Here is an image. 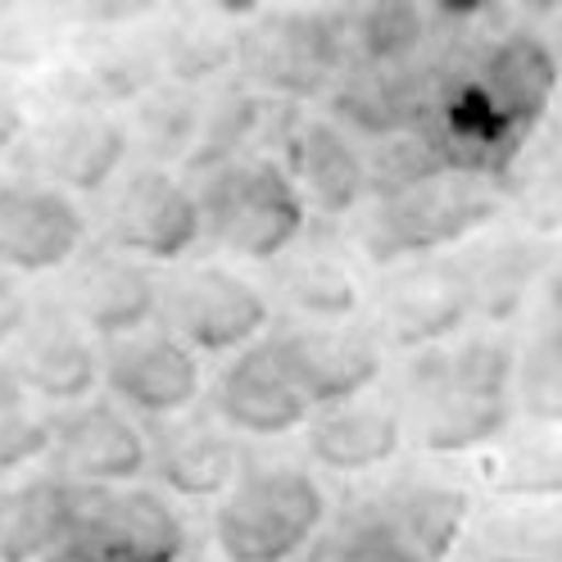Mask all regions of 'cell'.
<instances>
[{
  "label": "cell",
  "instance_id": "cell-1",
  "mask_svg": "<svg viewBox=\"0 0 562 562\" xmlns=\"http://www.w3.org/2000/svg\"><path fill=\"white\" fill-rule=\"evenodd\" d=\"M513 14L459 10L453 46L436 59L431 104L417 132L431 136L449 172L508 187L553 110L562 64L544 32L513 27Z\"/></svg>",
  "mask_w": 562,
  "mask_h": 562
},
{
  "label": "cell",
  "instance_id": "cell-2",
  "mask_svg": "<svg viewBox=\"0 0 562 562\" xmlns=\"http://www.w3.org/2000/svg\"><path fill=\"white\" fill-rule=\"evenodd\" d=\"M331 499L308 463H250L209 513V540L223 562H295L318 549Z\"/></svg>",
  "mask_w": 562,
  "mask_h": 562
},
{
  "label": "cell",
  "instance_id": "cell-3",
  "mask_svg": "<svg viewBox=\"0 0 562 562\" xmlns=\"http://www.w3.org/2000/svg\"><path fill=\"white\" fill-rule=\"evenodd\" d=\"M504 209L508 200L499 187L463 178V172H445V178L404 195L368 200L355 218V250L381 272L417 259H440V250L472 245Z\"/></svg>",
  "mask_w": 562,
  "mask_h": 562
},
{
  "label": "cell",
  "instance_id": "cell-4",
  "mask_svg": "<svg viewBox=\"0 0 562 562\" xmlns=\"http://www.w3.org/2000/svg\"><path fill=\"white\" fill-rule=\"evenodd\" d=\"M200 200L204 240L236 263H277L308 236V204L281 159L250 155L187 178Z\"/></svg>",
  "mask_w": 562,
  "mask_h": 562
},
{
  "label": "cell",
  "instance_id": "cell-5",
  "mask_svg": "<svg viewBox=\"0 0 562 562\" xmlns=\"http://www.w3.org/2000/svg\"><path fill=\"white\" fill-rule=\"evenodd\" d=\"M349 74V32L336 5H277L245 23L240 82L268 100H327Z\"/></svg>",
  "mask_w": 562,
  "mask_h": 562
},
{
  "label": "cell",
  "instance_id": "cell-6",
  "mask_svg": "<svg viewBox=\"0 0 562 562\" xmlns=\"http://www.w3.org/2000/svg\"><path fill=\"white\" fill-rule=\"evenodd\" d=\"M159 327H168L200 359H236L272 336V295L232 263L200 259L164 272Z\"/></svg>",
  "mask_w": 562,
  "mask_h": 562
},
{
  "label": "cell",
  "instance_id": "cell-7",
  "mask_svg": "<svg viewBox=\"0 0 562 562\" xmlns=\"http://www.w3.org/2000/svg\"><path fill=\"white\" fill-rule=\"evenodd\" d=\"M100 245L150 268H178L204 240L195 187L172 168L127 164L123 178L95 200Z\"/></svg>",
  "mask_w": 562,
  "mask_h": 562
},
{
  "label": "cell",
  "instance_id": "cell-8",
  "mask_svg": "<svg viewBox=\"0 0 562 562\" xmlns=\"http://www.w3.org/2000/svg\"><path fill=\"white\" fill-rule=\"evenodd\" d=\"M400 408L408 440L431 453V459H463V453H481L499 445L513 431V400H490L476 395L449 372L445 345L408 355L400 368Z\"/></svg>",
  "mask_w": 562,
  "mask_h": 562
},
{
  "label": "cell",
  "instance_id": "cell-9",
  "mask_svg": "<svg viewBox=\"0 0 562 562\" xmlns=\"http://www.w3.org/2000/svg\"><path fill=\"white\" fill-rule=\"evenodd\" d=\"M132 164L123 114L82 110V104H50L32 119L23 146L14 150V168L42 178L68 195L100 200Z\"/></svg>",
  "mask_w": 562,
  "mask_h": 562
},
{
  "label": "cell",
  "instance_id": "cell-10",
  "mask_svg": "<svg viewBox=\"0 0 562 562\" xmlns=\"http://www.w3.org/2000/svg\"><path fill=\"white\" fill-rule=\"evenodd\" d=\"M95 240V218L68 195L27 172H0V272L64 277Z\"/></svg>",
  "mask_w": 562,
  "mask_h": 562
},
{
  "label": "cell",
  "instance_id": "cell-11",
  "mask_svg": "<svg viewBox=\"0 0 562 562\" xmlns=\"http://www.w3.org/2000/svg\"><path fill=\"white\" fill-rule=\"evenodd\" d=\"M268 349L313 413L372 395L385 372L376 331L359 323H286L272 327Z\"/></svg>",
  "mask_w": 562,
  "mask_h": 562
},
{
  "label": "cell",
  "instance_id": "cell-12",
  "mask_svg": "<svg viewBox=\"0 0 562 562\" xmlns=\"http://www.w3.org/2000/svg\"><path fill=\"white\" fill-rule=\"evenodd\" d=\"M476 323L472 291L463 281L459 259H417L381 272L372 295V331L381 345L422 355V349H440L459 340Z\"/></svg>",
  "mask_w": 562,
  "mask_h": 562
},
{
  "label": "cell",
  "instance_id": "cell-13",
  "mask_svg": "<svg viewBox=\"0 0 562 562\" xmlns=\"http://www.w3.org/2000/svg\"><path fill=\"white\" fill-rule=\"evenodd\" d=\"M50 300L87 336L110 345V340H127L136 331H146V327H159L164 277L150 263L91 240L87 255L59 277V291Z\"/></svg>",
  "mask_w": 562,
  "mask_h": 562
},
{
  "label": "cell",
  "instance_id": "cell-14",
  "mask_svg": "<svg viewBox=\"0 0 562 562\" xmlns=\"http://www.w3.org/2000/svg\"><path fill=\"white\" fill-rule=\"evenodd\" d=\"M104 395L136 422L155 427V422L195 413L204 395V363L168 327H146L104 345Z\"/></svg>",
  "mask_w": 562,
  "mask_h": 562
},
{
  "label": "cell",
  "instance_id": "cell-15",
  "mask_svg": "<svg viewBox=\"0 0 562 562\" xmlns=\"http://www.w3.org/2000/svg\"><path fill=\"white\" fill-rule=\"evenodd\" d=\"M0 368L27 400H37L50 413L87 404L95 400V391H104V345L87 336L55 300H37V318L0 359Z\"/></svg>",
  "mask_w": 562,
  "mask_h": 562
},
{
  "label": "cell",
  "instance_id": "cell-16",
  "mask_svg": "<svg viewBox=\"0 0 562 562\" xmlns=\"http://www.w3.org/2000/svg\"><path fill=\"white\" fill-rule=\"evenodd\" d=\"M46 468L68 485L91 490L140 485V476H150V431L110 395H95L55 413V445Z\"/></svg>",
  "mask_w": 562,
  "mask_h": 562
},
{
  "label": "cell",
  "instance_id": "cell-17",
  "mask_svg": "<svg viewBox=\"0 0 562 562\" xmlns=\"http://www.w3.org/2000/svg\"><path fill=\"white\" fill-rule=\"evenodd\" d=\"M68 540H82L119 562H172L187 544V521L155 485H78V513Z\"/></svg>",
  "mask_w": 562,
  "mask_h": 562
},
{
  "label": "cell",
  "instance_id": "cell-18",
  "mask_svg": "<svg viewBox=\"0 0 562 562\" xmlns=\"http://www.w3.org/2000/svg\"><path fill=\"white\" fill-rule=\"evenodd\" d=\"M150 431V476L155 490L182 504H218L227 490L250 468L240 449V436H232L214 413H182L155 422Z\"/></svg>",
  "mask_w": 562,
  "mask_h": 562
},
{
  "label": "cell",
  "instance_id": "cell-19",
  "mask_svg": "<svg viewBox=\"0 0 562 562\" xmlns=\"http://www.w3.org/2000/svg\"><path fill=\"white\" fill-rule=\"evenodd\" d=\"M209 413L240 440L295 436L313 422V408L300 400L291 376L281 372L268 340L218 368V376L209 381Z\"/></svg>",
  "mask_w": 562,
  "mask_h": 562
},
{
  "label": "cell",
  "instance_id": "cell-20",
  "mask_svg": "<svg viewBox=\"0 0 562 562\" xmlns=\"http://www.w3.org/2000/svg\"><path fill=\"white\" fill-rule=\"evenodd\" d=\"M281 168L300 187L308 214L318 218H349L368 204V155L363 140H355L327 114H300L281 146Z\"/></svg>",
  "mask_w": 562,
  "mask_h": 562
},
{
  "label": "cell",
  "instance_id": "cell-21",
  "mask_svg": "<svg viewBox=\"0 0 562 562\" xmlns=\"http://www.w3.org/2000/svg\"><path fill=\"white\" fill-rule=\"evenodd\" d=\"M255 5H187V10H164L155 27V59L159 78L187 91H204L218 78L240 74V46H245V23Z\"/></svg>",
  "mask_w": 562,
  "mask_h": 562
},
{
  "label": "cell",
  "instance_id": "cell-22",
  "mask_svg": "<svg viewBox=\"0 0 562 562\" xmlns=\"http://www.w3.org/2000/svg\"><path fill=\"white\" fill-rule=\"evenodd\" d=\"M408 440L404 408L395 395H363L355 404H340L327 413H313L304 427V453L318 472L331 476H368L376 468H391Z\"/></svg>",
  "mask_w": 562,
  "mask_h": 562
},
{
  "label": "cell",
  "instance_id": "cell-23",
  "mask_svg": "<svg viewBox=\"0 0 562 562\" xmlns=\"http://www.w3.org/2000/svg\"><path fill=\"white\" fill-rule=\"evenodd\" d=\"M463 268V281L472 291V313L485 327H504L526 308L536 291L553 272V250L549 240L526 236V232H499V236H476L463 245V255H453Z\"/></svg>",
  "mask_w": 562,
  "mask_h": 562
},
{
  "label": "cell",
  "instance_id": "cell-24",
  "mask_svg": "<svg viewBox=\"0 0 562 562\" xmlns=\"http://www.w3.org/2000/svg\"><path fill=\"white\" fill-rule=\"evenodd\" d=\"M368 499L381 508V517L395 521V531L427 562H449L476 521L472 490L436 472H400Z\"/></svg>",
  "mask_w": 562,
  "mask_h": 562
},
{
  "label": "cell",
  "instance_id": "cell-25",
  "mask_svg": "<svg viewBox=\"0 0 562 562\" xmlns=\"http://www.w3.org/2000/svg\"><path fill=\"white\" fill-rule=\"evenodd\" d=\"M272 304L291 313V323H355L363 308V281L345 245L304 236L272 268Z\"/></svg>",
  "mask_w": 562,
  "mask_h": 562
},
{
  "label": "cell",
  "instance_id": "cell-26",
  "mask_svg": "<svg viewBox=\"0 0 562 562\" xmlns=\"http://www.w3.org/2000/svg\"><path fill=\"white\" fill-rule=\"evenodd\" d=\"M78 485L50 468L0 485V562H46L74 531Z\"/></svg>",
  "mask_w": 562,
  "mask_h": 562
},
{
  "label": "cell",
  "instance_id": "cell-27",
  "mask_svg": "<svg viewBox=\"0 0 562 562\" xmlns=\"http://www.w3.org/2000/svg\"><path fill=\"white\" fill-rule=\"evenodd\" d=\"M204 104H209V91H187V87H172V82H159L136 104H127L123 127H127L132 164L182 172L200 146Z\"/></svg>",
  "mask_w": 562,
  "mask_h": 562
},
{
  "label": "cell",
  "instance_id": "cell-28",
  "mask_svg": "<svg viewBox=\"0 0 562 562\" xmlns=\"http://www.w3.org/2000/svg\"><path fill=\"white\" fill-rule=\"evenodd\" d=\"M345 32L349 68L408 74L427 64V46L436 42V10L408 5V0H376V5L345 10Z\"/></svg>",
  "mask_w": 562,
  "mask_h": 562
},
{
  "label": "cell",
  "instance_id": "cell-29",
  "mask_svg": "<svg viewBox=\"0 0 562 562\" xmlns=\"http://www.w3.org/2000/svg\"><path fill=\"white\" fill-rule=\"evenodd\" d=\"M476 481L495 504H562V436L508 431L476 459Z\"/></svg>",
  "mask_w": 562,
  "mask_h": 562
},
{
  "label": "cell",
  "instance_id": "cell-30",
  "mask_svg": "<svg viewBox=\"0 0 562 562\" xmlns=\"http://www.w3.org/2000/svg\"><path fill=\"white\" fill-rule=\"evenodd\" d=\"M468 562H562V504H490L463 540Z\"/></svg>",
  "mask_w": 562,
  "mask_h": 562
},
{
  "label": "cell",
  "instance_id": "cell-31",
  "mask_svg": "<svg viewBox=\"0 0 562 562\" xmlns=\"http://www.w3.org/2000/svg\"><path fill=\"white\" fill-rule=\"evenodd\" d=\"M55 445V413L27 400L10 372L0 368V485L19 481L27 472H42L50 463Z\"/></svg>",
  "mask_w": 562,
  "mask_h": 562
},
{
  "label": "cell",
  "instance_id": "cell-32",
  "mask_svg": "<svg viewBox=\"0 0 562 562\" xmlns=\"http://www.w3.org/2000/svg\"><path fill=\"white\" fill-rule=\"evenodd\" d=\"M74 23L64 10H37V5H5L0 10V74H50L59 64Z\"/></svg>",
  "mask_w": 562,
  "mask_h": 562
},
{
  "label": "cell",
  "instance_id": "cell-33",
  "mask_svg": "<svg viewBox=\"0 0 562 562\" xmlns=\"http://www.w3.org/2000/svg\"><path fill=\"white\" fill-rule=\"evenodd\" d=\"M313 562H427L400 531L391 517H381L372 499H359L331 517L327 536L313 549Z\"/></svg>",
  "mask_w": 562,
  "mask_h": 562
},
{
  "label": "cell",
  "instance_id": "cell-34",
  "mask_svg": "<svg viewBox=\"0 0 562 562\" xmlns=\"http://www.w3.org/2000/svg\"><path fill=\"white\" fill-rule=\"evenodd\" d=\"M504 200L517 214L526 236H562V140L553 146H531L504 187Z\"/></svg>",
  "mask_w": 562,
  "mask_h": 562
},
{
  "label": "cell",
  "instance_id": "cell-35",
  "mask_svg": "<svg viewBox=\"0 0 562 562\" xmlns=\"http://www.w3.org/2000/svg\"><path fill=\"white\" fill-rule=\"evenodd\" d=\"M363 155H368V200L404 195L449 172L427 132H400V136L372 140V146H363Z\"/></svg>",
  "mask_w": 562,
  "mask_h": 562
},
{
  "label": "cell",
  "instance_id": "cell-36",
  "mask_svg": "<svg viewBox=\"0 0 562 562\" xmlns=\"http://www.w3.org/2000/svg\"><path fill=\"white\" fill-rule=\"evenodd\" d=\"M513 400H517V413L531 417L536 427H544V431L562 427V355L549 340L531 336L517 355Z\"/></svg>",
  "mask_w": 562,
  "mask_h": 562
},
{
  "label": "cell",
  "instance_id": "cell-37",
  "mask_svg": "<svg viewBox=\"0 0 562 562\" xmlns=\"http://www.w3.org/2000/svg\"><path fill=\"white\" fill-rule=\"evenodd\" d=\"M32 318H37V300L27 295L23 277L0 272V359H5L10 349L23 340V331L32 327Z\"/></svg>",
  "mask_w": 562,
  "mask_h": 562
},
{
  "label": "cell",
  "instance_id": "cell-38",
  "mask_svg": "<svg viewBox=\"0 0 562 562\" xmlns=\"http://www.w3.org/2000/svg\"><path fill=\"white\" fill-rule=\"evenodd\" d=\"M27 127H32V119H27V104L19 95V82L0 74V159L23 146Z\"/></svg>",
  "mask_w": 562,
  "mask_h": 562
},
{
  "label": "cell",
  "instance_id": "cell-39",
  "mask_svg": "<svg viewBox=\"0 0 562 562\" xmlns=\"http://www.w3.org/2000/svg\"><path fill=\"white\" fill-rule=\"evenodd\" d=\"M540 340H549L558 355H562V259L553 263L544 291H540Z\"/></svg>",
  "mask_w": 562,
  "mask_h": 562
},
{
  "label": "cell",
  "instance_id": "cell-40",
  "mask_svg": "<svg viewBox=\"0 0 562 562\" xmlns=\"http://www.w3.org/2000/svg\"><path fill=\"white\" fill-rule=\"evenodd\" d=\"M46 562H119V558L100 553V549H91V544H82V540H64Z\"/></svg>",
  "mask_w": 562,
  "mask_h": 562
},
{
  "label": "cell",
  "instance_id": "cell-41",
  "mask_svg": "<svg viewBox=\"0 0 562 562\" xmlns=\"http://www.w3.org/2000/svg\"><path fill=\"white\" fill-rule=\"evenodd\" d=\"M549 46H553V55H558V64H562V10L553 14V27H549Z\"/></svg>",
  "mask_w": 562,
  "mask_h": 562
},
{
  "label": "cell",
  "instance_id": "cell-42",
  "mask_svg": "<svg viewBox=\"0 0 562 562\" xmlns=\"http://www.w3.org/2000/svg\"><path fill=\"white\" fill-rule=\"evenodd\" d=\"M172 562H214V558H209L200 544H187V549H182L178 558H172Z\"/></svg>",
  "mask_w": 562,
  "mask_h": 562
}]
</instances>
